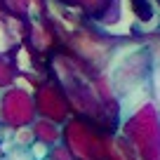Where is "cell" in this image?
<instances>
[{
  "label": "cell",
  "mask_w": 160,
  "mask_h": 160,
  "mask_svg": "<svg viewBox=\"0 0 160 160\" xmlns=\"http://www.w3.org/2000/svg\"><path fill=\"white\" fill-rule=\"evenodd\" d=\"M28 148H31V153H33L35 160H47V158H50V148H52V146L45 144V141H38V139H35Z\"/></svg>",
  "instance_id": "cell-11"
},
{
  "label": "cell",
  "mask_w": 160,
  "mask_h": 160,
  "mask_svg": "<svg viewBox=\"0 0 160 160\" xmlns=\"http://www.w3.org/2000/svg\"><path fill=\"white\" fill-rule=\"evenodd\" d=\"M19 47V42L14 40V35L10 33L5 21V12H0V54H12Z\"/></svg>",
  "instance_id": "cell-9"
},
{
  "label": "cell",
  "mask_w": 160,
  "mask_h": 160,
  "mask_svg": "<svg viewBox=\"0 0 160 160\" xmlns=\"http://www.w3.org/2000/svg\"><path fill=\"white\" fill-rule=\"evenodd\" d=\"M35 118H38V108H35L33 92L19 85H12L0 92V125L17 130V127L33 125Z\"/></svg>",
  "instance_id": "cell-3"
},
{
  "label": "cell",
  "mask_w": 160,
  "mask_h": 160,
  "mask_svg": "<svg viewBox=\"0 0 160 160\" xmlns=\"http://www.w3.org/2000/svg\"><path fill=\"white\" fill-rule=\"evenodd\" d=\"M33 97H35V108H38L40 118H50L59 125H64L75 115L73 106L68 101V94L54 75H47L45 80H40Z\"/></svg>",
  "instance_id": "cell-4"
},
{
  "label": "cell",
  "mask_w": 160,
  "mask_h": 160,
  "mask_svg": "<svg viewBox=\"0 0 160 160\" xmlns=\"http://www.w3.org/2000/svg\"><path fill=\"white\" fill-rule=\"evenodd\" d=\"M19 64L14 59V52L12 54H0V92L12 87L19 78Z\"/></svg>",
  "instance_id": "cell-8"
},
{
  "label": "cell",
  "mask_w": 160,
  "mask_h": 160,
  "mask_svg": "<svg viewBox=\"0 0 160 160\" xmlns=\"http://www.w3.org/2000/svg\"><path fill=\"white\" fill-rule=\"evenodd\" d=\"M155 104H158V108H160V90L155 92Z\"/></svg>",
  "instance_id": "cell-13"
},
{
  "label": "cell",
  "mask_w": 160,
  "mask_h": 160,
  "mask_svg": "<svg viewBox=\"0 0 160 160\" xmlns=\"http://www.w3.org/2000/svg\"><path fill=\"white\" fill-rule=\"evenodd\" d=\"M50 160H75V155H73V151L61 141V144H54L50 148Z\"/></svg>",
  "instance_id": "cell-10"
},
{
  "label": "cell",
  "mask_w": 160,
  "mask_h": 160,
  "mask_svg": "<svg viewBox=\"0 0 160 160\" xmlns=\"http://www.w3.org/2000/svg\"><path fill=\"white\" fill-rule=\"evenodd\" d=\"M33 134L38 141H45V144L54 146V144H61L64 141V125H59V122H54V120L50 118H35L33 120Z\"/></svg>",
  "instance_id": "cell-7"
},
{
  "label": "cell",
  "mask_w": 160,
  "mask_h": 160,
  "mask_svg": "<svg viewBox=\"0 0 160 160\" xmlns=\"http://www.w3.org/2000/svg\"><path fill=\"white\" fill-rule=\"evenodd\" d=\"M0 158H5V151H2V148H0Z\"/></svg>",
  "instance_id": "cell-14"
},
{
  "label": "cell",
  "mask_w": 160,
  "mask_h": 160,
  "mask_svg": "<svg viewBox=\"0 0 160 160\" xmlns=\"http://www.w3.org/2000/svg\"><path fill=\"white\" fill-rule=\"evenodd\" d=\"M113 139L115 134L104 132L82 115H73L64 122V144L73 151L75 160H111Z\"/></svg>",
  "instance_id": "cell-2"
},
{
  "label": "cell",
  "mask_w": 160,
  "mask_h": 160,
  "mask_svg": "<svg viewBox=\"0 0 160 160\" xmlns=\"http://www.w3.org/2000/svg\"><path fill=\"white\" fill-rule=\"evenodd\" d=\"M2 12L31 21L35 17L47 14V2L45 0H2Z\"/></svg>",
  "instance_id": "cell-6"
},
{
  "label": "cell",
  "mask_w": 160,
  "mask_h": 160,
  "mask_svg": "<svg viewBox=\"0 0 160 160\" xmlns=\"http://www.w3.org/2000/svg\"><path fill=\"white\" fill-rule=\"evenodd\" d=\"M7 160H35L33 153H31V148H26V146H14L12 151H7L5 153Z\"/></svg>",
  "instance_id": "cell-12"
},
{
  "label": "cell",
  "mask_w": 160,
  "mask_h": 160,
  "mask_svg": "<svg viewBox=\"0 0 160 160\" xmlns=\"http://www.w3.org/2000/svg\"><path fill=\"white\" fill-rule=\"evenodd\" d=\"M0 12H2V0H0Z\"/></svg>",
  "instance_id": "cell-15"
},
{
  "label": "cell",
  "mask_w": 160,
  "mask_h": 160,
  "mask_svg": "<svg viewBox=\"0 0 160 160\" xmlns=\"http://www.w3.org/2000/svg\"><path fill=\"white\" fill-rule=\"evenodd\" d=\"M50 71L68 94L75 115H82L108 134L120 132V99L104 68L90 64L71 47L61 45L50 57Z\"/></svg>",
  "instance_id": "cell-1"
},
{
  "label": "cell",
  "mask_w": 160,
  "mask_h": 160,
  "mask_svg": "<svg viewBox=\"0 0 160 160\" xmlns=\"http://www.w3.org/2000/svg\"><path fill=\"white\" fill-rule=\"evenodd\" d=\"M54 2L73 10L94 26L118 24L120 19V0H54Z\"/></svg>",
  "instance_id": "cell-5"
}]
</instances>
